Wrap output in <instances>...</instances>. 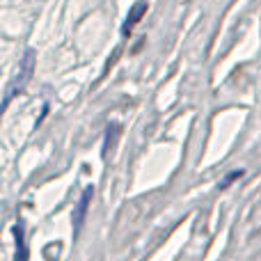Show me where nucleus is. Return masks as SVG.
<instances>
[{
  "mask_svg": "<svg viewBox=\"0 0 261 261\" xmlns=\"http://www.w3.org/2000/svg\"><path fill=\"white\" fill-rule=\"evenodd\" d=\"M32 71H35V50L28 48L25 55H23L21 60V67H18V73L16 78H14V83L7 87V96H5V106H9V101H12V96H16L18 92L25 90V85L30 83L32 78Z\"/></svg>",
  "mask_w": 261,
  "mask_h": 261,
  "instance_id": "obj_1",
  "label": "nucleus"
},
{
  "mask_svg": "<svg viewBox=\"0 0 261 261\" xmlns=\"http://www.w3.org/2000/svg\"><path fill=\"white\" fill-rule=\"evenodd\" d=\"M92 197H94V188L90 186V188H85V193H83V197H81V202H78L76 211H73V227H76V234L81 231L83 222H85V216H87V208H90Z\"/></svg>",
  "mask_w": 261,
  "mask_h": 261,
  "instance_id": "obj_2",
  "label": "nucleus"
},
{
  "mask_svg": "<svg viewBox=\"0 0 261 261\" xmlns=\"http://www.w3.org/2000/svg\"><path fill=\"white\" fill-rule=\"evenodd\" d=\"M144 12H147V3H144V0H140V3L135 5V7L128 12L126 23H124V25H122V35H128V32L133 30V28H135V23H138L140 18L144 16Z\"/></svg>",
  "mask_w": 261,
  "mask_h": 261,
  "instance_id": "obj_3",
  "label": "nucleus"
},
{
  "mask_svg": "<svg viewBox=\"0 0 261 261\" xmlns=\"http://www.w3.org/2000/svg\"><path fill=\"white\" fill-rule=\"evenodd\" d=\"M14 236H16V261H28L25 227H23V222H18V225H14Z\"/></svg>",
  "mask_w": 261,
  "mask_h": 261,
  "instance_id": "obj_4",
  "label": "nucleus"
}]
</instances>
